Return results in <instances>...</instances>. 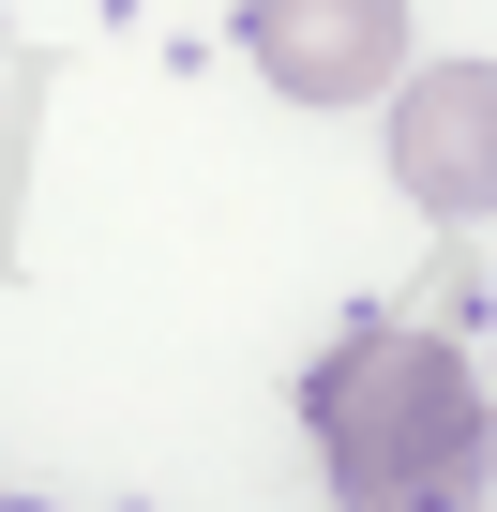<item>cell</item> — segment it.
Wrapping results in <instances>:
<instances>
[{"label": "cell", "mask_w": 497, "mask_h": 512, "mask_svg": "<svg viewBox=\"0 0 497 512\" xmlns=\"http://www.w3.org/2000/svg\"><path fill=\"white\" fill-rule=\"evenodd\" d=\"M302 422H317V467H332L347 512H482V482H497L482 377H467L437 332H407V317L317 347Z\"/></svg>", "instance_id": "cell-1"}, {"label": "cell", "mask_w": 497, "mask_h": 512, "mask_svg": "<svg viewBox=\"0 0 497 512\" xmlns=\"http://www.w3.org/2000/svg\"><path fill=\"white\" fill-rule=\"evenodd\" d=\"M241 61H257L287 106H362L407 91V0H241Z\"/></svg>", "instance_id": "cell-2"}, {"label": "cell", "mask_w": 497, "mask_h": 512, "mask_svg": "<svg viewBox=\"0 0 497 512\" xmlns=\"http://www.w3.org/2000/svg\"><path fill=\"white\" fill-rule=\"evenodd\" d=\"M392 181L437 226L497 211V61H407V91H392Z\"/></svg>", "instance_id": "cell-3"}]
</instances>
